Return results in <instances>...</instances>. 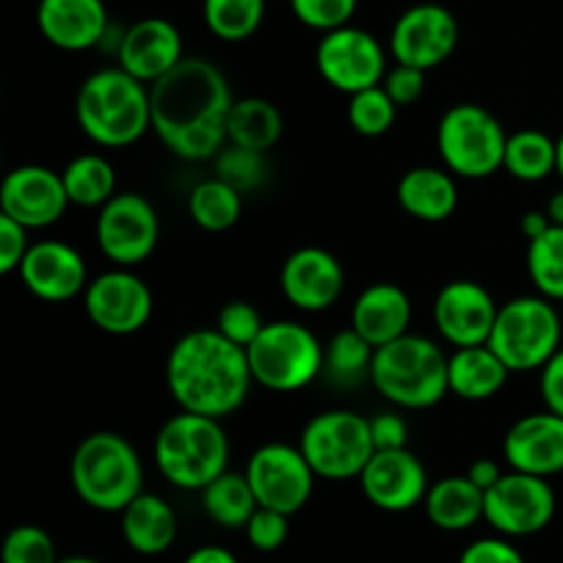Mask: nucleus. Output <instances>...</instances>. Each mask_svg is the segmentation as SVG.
I'll return each mask as SVG.
<instances>
[{
  "label": "nucleus",
  "mask_w": 563,
  "mask_h": 563,
  "mask_svg": "<svg viewBox=\"0 0 563 563\" xmlns=\"http://www.w3.org/2000/svg\"><path fill=\"white\" fill-rule=\"evenodd\" d=\"M234 104L229 80L207 58H181L152 82V130L174 157L214 159L229 143L225 119Z\"/></svg>",
  "instance_id": "obj_1"
},
{
  "label": "nucleus",
  "mask_w": 563,
  "mask_h": 563,
  "mask_svg": "<svg viewBox=\"0 0 563 563\" xmlns=\"http://www.w3.org/2000/svg\"><path fill=\"white\" fill-rule=\"evenodd\" d=\"M165 383L181 410L223 421L245 405L253 372L242 346L218 330H192L168 352Z\"/></svg>",
  "instance_id": "obj_2"
},
{
  "label": "nucleus",
  "mask_w": 563,
  "mask_h": 563,
  "mask_svg": "<svg viewBox=\"0 0 563 563\" xmlns=\"http://www.w3.org/2000/svg\"><path fill=\"white\" fill-rule=\"evenodd\" d=\"M75 115L82 135L97 146H132L152 130V86L121 66L99 69L82 80Z\"/></svg>",
  "instance_id": "obj_3"
},
{
  "label": "nucleus",
  "mask_w": 563,
  "mask_h": 563,
  "mask_svg": "<svg viewBox=\"0 0 563 563\" xmlns=\"http://www.w3.org/2000/svg\"><path fill=\"white\" fill-rule=\"evenodd\" d=\"M374 388L401 410H427L445 399L449 390V355L427 335H401L377 346L372 363Z\"/></svg>",
  "instance_id": "obj_4"
},
{
  "label": "nucleus",
  "mask_w": 563,
  "mask_h": 563,
  "mask_svg": "<svg viewBox=\"0 0 563 563\" xmlns=\"http://www.w3.org/2000/svg\"><path fill=\"white\" fill-rule=\"evenodd\" d=\"M229 434L220 418L176 412L154 438V462L168 484L179 489H203L229 471Z\"/></svg>",
  "instance_id": "obj_5"
},
{
  "label": "nucleus",
  "mask_w": 563,
  "mask_h": 563,
  "mask_svg": "<svg viewBox=\"0 0 563 563\" xmlns=\"http://www.w3.org/2000/svg\"><path fill=\"white\" fill-rule=\"evenodd\" d=\"M71 487L97 511H124L143 493V465L135 445L115 432H93L71 454Z\"/></svg>",
  "instance_id": "obj_6"
},
{
  "label": "nucleus",
  "mask_w": 563,
  "mask_h": 563,
  "mask_svg": "<svg viewBox=\"0 0 563 563\" xmlns=\"http://www.w3.org/2000/svg\"><path fill=\"white\" fill-rule=\"evenodd\" d=\"M561 317L553 300L542 295L515 297L498 308L487 344L498 352L511 374L542 372L561 350Z\"/></svg>",
  "instance_id": "obj_7"
},
{
  "label": "nucleus",
  "mask_w": 563,
  "mask_h": 563,
  "mask_svg": "<svg viewBox=\"0 0 563 563\" xmlns=\"http://www.w3.org/2000/svg\"><path fill=\"white\" fill-rule=\"evenodd\" d=\"M245 352L253 383L275 394L302 390L324 368V346L300 322H267Z\"/></svg>",
  "instance_id": "obj_8"
},
{
  "label": "nucleus",
  "mask_w": 563,
  "mask_h": 563,
  "mask_svg": "<svg viewBox=\"0 0 563 563\" xmlns=\"http://www.w3.org/2000/svg\"><path fill=\"white\" fill-rule=\"evenodd\" d=\"M504 124L487 108L473 102L454 104L438 124V148L445 168L462 179H487L504 170Z\"/></svg>",
  "instance_id": "obj_9"
},
{
  "label": "nucleus",
  "mask_w": 563,
  "mask_h": 563,
  "mask_svg": "<svg viewBox=\"0 0 563 563\" xmlns=\"http://www.w3.org/2000/svg\"><path fill=\"white\" fill-rule=\"evenodd\" d=\"M300 451L319 478L346 482L361 478L377 449L368 418L352 410H324L302 429Z\"/></svg>",
  "instance_id": "obj_10"
},
{
  "label": "nucleus",
  "mask_w": 563,
  "mask_h": 563,
  "mask_svg": "<svg viewBox=\"0 0 563 563\" xmlns=\"http://www.w3.org/2000/svg\"><path fill=\"white\" fill-rule=\"evenodd\" d=\"M159 242L157 209L141 192H115L97 214V245L115 267H135Z\"/></svg>",
  "instance_id": "obj_11"
},
{
  "label": "nucleus",
  "mask_w": 563,
  "mask_h": 563,
  "mask_svg": "<svg viewBox=\"0 0 563 563\" xmlns=\"http://www.w3.org/2000/svg\"><path fill=\"white\" fill-rule=\"evenodd\" d=\"M245 476L251 482L253 495L264 509L297 515L311 500L317 473L308 465L300 445L267 443L256 449L247 460Z\"/></svg>",
  "instance_id": "obj_12"
},
{
  "label": "nucleus",
  "mask_w": 563,
  "mask_h": 563,
  "mask_svg": "<svg viewBox=\"0 0 563 563\" xmlns=\"http://www.w3.org/2000/svg\"><path fill=\"white\" fill-rule=\"evenodd\" d=\"M555 517V489L548 478L531 473H504L484 495V520L509 539L533 537Z\"/></svg>",
  "instance_id": "obj_13"
},
{
  "label": "nucleus",
  "mask_w": 563,
  "mask_h": 563,
  "mask_svg": "<svg viewBox=\"0 0 563 563\" xmlns=\"http://www.w3.org/2000/svg\"><path fill=\"white\" fill-rule=\"evenodd\" d=\"M317 69L328 86L341 93H357L379 86L388 71V58L377 38L350 25L322 33L317 44Z\"/></svg>",
  "instance_id": "obj_14"
},
{
  "label": "nucleus",
  "mask_w": 563,
  "mask_h": 563,
  "mask_svg": "<svg viewBox=\"0 0 563 563\" xmlns=\"http://www.w3.org/2000/svg\"><path fill=\"white\" fill-rule=\"evenodd\" d=\"M82 306L102 333L132 335L152 319L154 297L130 267H115L88 280Z\"/></svg>",
  "instance_id": "obj_15"
},
{
  "label": "nucleus",
  "mask_w": 563,
  "mask_h": 563,
  "mask_svg": "<svg viewBox=\"0 0 563 563\" xmlns=\"http://www.w3.org/2000/svg\"><path fill=\"white\" fill-rule=\"evenodd\" d=\"M460 44V22L445 5L418 3L401 11L390 31V55L396 64L429 71L445 64Z\"/></svg>",
  "instance_id": "obj_16"
},
{
  "label": "nucleus",
  "mask_w": 563,
  "mask_h": 563,
  "mask_svg": "<svg viewBox=\"0 0 563 563\" xmlns=\"http://www.w3.org/2000/svg\"><path fill=\"white\" fill-rule=\"evenodd\" d=\"M69 203L64 176L44 165H20L5 174L0 187V214H9L27 231L58 223Z\"/></svg>",
  "instance_id": "obj_17"
},
{
  "label": "nucleus",
  "mask_w": 563,
  "mask_h": 563,
  "mask_svg": "<svg viewBox=\"0 0 563 563\" xmlns=\"http://www.w3.org/2000/svg\"><path fill=\"white\" fill-rule=\"evenodd\" d=\"M357 482L368 504L396 515L416 509L429 493L427 467L410 449L374 451Z\"/></svg>",
  "instance_id": "obj_18"
},
{
  "label": "nucleus",
  "mask_w": 563,
  "mask_h": 563,
  "mask_svg": "<svg viewBox=\"0 0 563 563\" xmlns=\"http://www.w3.org/2000/svg\"><path fill=\"white\" fill-rule=\"evenodd\" d=\"M432 317L438 333L460 350V346L487 344L498 319V306L482 284L460 278L438 291Z\"/></svg>",
  "instance_id": "obj_19"
},
{
  "label": "nucleus",
  "mask_w": 563,
  "mask_h": 563,
  "mask_svg": "<svg viewBox=\"0 0 563 563\" xmlns=\"http://www.w3.org/2000/svg\"><path fill=\"white\" fill-rule=\"evenodd\" d=\"M280 291L300 311H328L344 291V267L324 247H300L280 267Z\"/></svg>",
  "instance_id": "obj_20"
},
{
  "label": "nucleus",
  "mask_w": 563,
  "mask_h": 563,
  "mask_svg": "<svg viewBox=\"0 0 563 563\" xmlns=\"http://www.w3.org/2000/svg\"><path fill=\"white\" fill-rule=\"evenodd\" d=\"M115 55H119L121 69L152 86L174 66H179V60L185 58V42H181V31L170 20L143 16L135 25L126 27Z\"/></svg>",
  "instance_id": "obj_21"
},
{
  "label": "nucleus",
  "mask_w": 563,
  "mask_h": 563,
  "mask_svg": "<svg viewBox=\"0 0 563 563\" xmlns=\"http://www.w3.org/2000/svg\"><path fill=\"white\" fill-rule=\"evenodd\" d=\"M20 275L25 289L44 302H66L82 295L88 286L86 258L58 240L31 245L27 256L22 258Z\"/></svg>",
  "instance_id": "obj_22"
},
{
  "label": "nucleus",
  "mask_w": 563,
  "mask_h": 563,
  "mask_svg": "<svg viewBox=\"0 0 563 563\" xmlns=\"http://www.w3.org/2000/svg\"><path fill=\"white\" fill-rule=\"evenodd\" d=\"M36 25L53 47L82 53L102 47L110 31V14L104 0H38Z\"/></svg>",
  "instance_id": "obj_23"
},
{
  "label": "nucleus",
  "mask_w": 563,
  "mask_h": 563,
  "mask_svg": "<svg viewBox=\"0 0 563 563\" xmlns=\"http://www.w3.org/2000/svg\"><path fill=\"white\" fill-rule=\"evenodd\" d=\"M504 456L511 471L531 476L563 473V416L553 410L520 418L504 438Z\"/></svg>",
  "instance_id": "obj_24"
},
{
  "label": "nucleus",
  "mask_w": 563,
  "mask_h": 563,
  "mask_svg": "<svg viewBox=\"0 0 563 563\" xmlns=\"http://www.w3.org/2000/svg\"><path fill=\"white\" fill-rule=\"evenodd\" d=\"M410 297L396 284H372L352 306V328L372 346H385L410 330Z\"/></svg>",
  "instance_id": "obj_25"
},
{
  "label": "nucleus",
  "mask_w": 563,
  "mask_h": 563,
  "mask_svg": "<svg viewBox=\"0 0 563 563\" xmlns=\"http://www.w3.org/2000/svg\"><path fill=\"white\" fill-rule=\"evenodd\" d=\"M396 198L410 218L423 220V223H443L456 212L460 190L449 168L418 165L401 176L396 185Z\"/></svg>",
  "instance_id": "obj_26"
},
{
  "label": "nucleus",
  "mask_w": 563,
  "mask_h": 563,
  "mask_svg": "<svg viewBox=\"0 0 563 563\" xmlns=\"http://www.w3.org/2000/svg\"><path fill=\"white\" fill-rule=\"evenodd\" d=\"M179 533V520L168 500L141 493L121 511V537L135 553L159 555L170 550Z\"/></svg>",
  "instance_id": "obj_27"
},
{
  "label": "nucleus",
  "mask_w": 563,
  "mask_h": 563,
  "mask_svg": "<svg viewBox=\"0 0 563 563\" xmlns=\"http://www.w3.org/2000/svg\"><path fill=\"white\" fill-rule=\"evenodd\" d=\"M509 374V366L489 344L460 346L449 357V390L465 401H484L498 396Z\"/></svg>",
  "instance_id": "obj_28"
},
{
  "label": "nucleus",
  "mask_w": 563,
  "mask_h": 563,
  "mask_svg": "<svg viewBox=\"0 0 563 563\" xmlns=\"http://www.w3.org/2000/svg\"><path fill=\"white\" fill-rule=\"evenodd\" d=\"M484 489L465 476H445L432 484L423 500V509L432 526L440 531H467L484 520Z\"/></svg>",
  "instance_id": "obj_29"
},
{
  "label": "nucleus",
  "mask_w": 563,
  "mask_h": 563,
  "mask_svg": "<svg viewBox=\"0 0 563 563\" xmlns=\"http://www.w3.org/2000/svg\"><path fill=\"white\" fill-rule=\"evenodd\" d=\"M225 132H229V143L269 152L284 135V115L269 99L242 97L231 104Z\"/></svg>",
  "instance_id": "obj_30"
},
{
  "label": "nucleus",
  "mask_w": 563,
  "mask_h": 563,
  "mask_svg": "<svg viewBox=\"0 0 563 563\" xmlns=\"http://www.w3.org/2000/svg\"><path fill=\"white\" fill-rule=\"evenodd\" d=\"M201 504L209 520L220 528H245L256 515L258 500L245 473L225 471L201 489Z\"/></svg>",
  "instance_id": "obj_31"
},
{
  "label": "nucleus",
  "mask_w": 563,
  "mask_h": 563,
  "mask_svg": "<svg viewBox=\"0 0 563 563\" xmlns=\"http://www.w3.org/2000/svg\"><path fill=\"white\" fill-rule=\"evenodd\" d=\"M504 170L528 185L544 181L550 174H555V137L542 130L511 132L506 141Z\"/></svg>",
  "instance_id": "obj_32"
},
{
  "label": "nucleus",
  "mask_w": 563,
  "mask_h": 563,
  "mask_svg": "<svg viewBox=\"0 0 563 563\" xmlns=\"http://www.w3.org/2000/svg\"><path fill=\"white\" fill-rule=\"evenodd\" d=\"M187 212L198 229L229 231L242 214V192L212 176L192 187L190 198H187Z\"/></svg>",
  "instance_id": "obj_33"
},
{
  "label": "nucleus",
  "mask_w": 563,
  "mask_h": 563,
  "mask_svg": "<svg viewBox=\"0 0 563 563\" xmlns=\"http://www.w3.org/2000/svg\"><path fill=\"white\" fill-rule=\"evenodd\" d=\"M69 201L77 207H104L115 196V168L102 154H80L64 170Z\"/></svg>",
  "instance_id": "obj_34"
},
{
  "label": "nucleus",
  "mask_w": 563,
  "mask_h": 563,
  "mask_svg": "<svg viewBox=\"0 0 563 563\" xmlns=\"http://www.w3.org/2000/svg\"><path fill=\"white\" fill-rule=\"evenodd\" d=\"M377 346L368 344L355 328L339 330L324 346V368L322 374L335 385H357L361 379L372 377V363Z\"/></svg>",
  "instance_id": "obj_35"
},
{
  "label": "nucleus",
  "mask_w": 563,
  "mask_h": 563,
  "mask_svg": "<svg viewBox=\"0 0 563 563\" xmlns=\"http://www.w3.org/2000/svg\"><path fill=\"white\" fill-rule=\"evenodd\" d=\"M267 0H203V22L223 42H245L262 27Z\"/></svg>",
  "instance_id": "obj_36"
},
{
  "label": "nucleus",
  "mask_w": 563,
  "mask_h": 563,
  "mask_svg": "<svg viewBox=\"0 0 563 563\" xmlns=\"http://www.w3.org/2000/svg\"><path fill=\"white\" fill-rule=\"evenodd\" d=\"M528 275L548 300H563V225H550L542 236L528 242Z\"/></svg>",
  "instance_id": "obj_37"
},
{
  "label": "nucleus",
  "mask_w": 563,
  "mask_h": 563,
  "mask_svg": "<svg viewBox=\"0 0 563 563\" xmlns=\"http://www.w3.org/2000/svg\"><path fill=\"white\" fill-rule=\"evenodd\" d=\"M214 176L240 192L258 190L269 176L267 152H256V148L225 143L218 152V157H214Z\"/></svg>",
  "instance_id": "obj_38"
},
{
  "label": "nucleus",
  "mask_w": 563,
  "mask_h": 563,
  "mask_svg": "<svg viewBox=\"0 0 563 563\" xmlns=\"http://www.w3.org/2000/svg\"><path fill=\"white\" fill-rule=\"evenodd\" d=\"M396 113H399V104L388 97L383 82L352 93L350 108H346V119H350L352 130L363 137L385 135L394 126Z\"/></svg>",
  "instance_id": "obj_39"
},
{
  "label": "nucleus",
  "mask_w": 563,
  "mask_h": 563,
  "mask_svg": "<svg viewBox=\"0 0 563 563\" xmlns=\"http://www.w3.org/2000/svg\"><path fill=\"white\" fill-rule=\"evenodd\" d=\"M3 563H58L49 533L38 526H16L3 539Z\"/></svg>",
  "instance_id": "obj_40"
},
{
  "label": "nucleus",
  "mask_w": 563,
  "mask_h": 563,
  "mask_svg": "<svg viewBox=\"0 0 563 563\" xmlns=\"http://www.w3.org/2000/svg\"><path fill=\"white\" fill-rule=\"evenodd\" d=\"M289 5L300 25L319 33L350 25L357 11V0H289Z\"/></svg>",
  "instance_id": "obj_41"
},
{
  "label": "nucleus",
  "mask_w": 563,
  "mask_h": 563,
  "mask_svg": "<svg viewBox=\"0 0 563 563\" xmlns=\"http://www.w3.org/2000/svg\"><path fill=\"white\" fill-rule=\"evenodd\" d=\"M264 324L267 322H264L262 313L256 311V306H251V302H245V300H231L220 308L214 330H218L220 335H225L231 344L247 350V346L258 339V333L264 330Z\"/></svg>",
  "instance_id": "obj_42"
},
{
  "label": "nucleus",
  "mask_w": 563,
  "mask_h": 563,
  "mask_svg": "<svg viewBox=\"0 0 563 563\" xmlns=\"http://www.w3.org/2000/svg\"><path fill=\"white\" fill-rule=\"evenodd\" d=\"M245 537L251 548H256L258 553H273V550H278L289 539V515L258 506L256 515L245 526Z\"/></svg>",
  "instance_id": "obj_43"
},
{
  "label": "nucleus",
  "mask_w": 563,
  "mask_h": 563,
  "mask_svg": "<svg viewBox=\"0 0 563 563\" xmlns=\"http://www.w3.org/2000/svg\"><path fill=\"white\" fill-rule=\"evenodd\" d=\"M383 88L388 91V97L394 99L399 108L407 104H416L423 97V88H427V71L418 69V66L396 64L394 69L385 71Z\"/></svg>",
  "instance_id": "obj_44"
},
{
  "label": "nucleus",
  "mask_w": 563,
  "mask_h": 563,
  "mask_svg": "<svg viewBox=\"0 0 563 563\" xmlns=\"http://www.w3.org/2000/svg\"><path fill=\"white\" fill-rule=\"evenodd\" d=\"M27 251H31V242H27L25 225L16 223L9 214H0V273H20Z\"/></svg>",
  "instance_id": "obj_45"
},
{
  "label": "nucleus",
  "mask_w": 563,
  "mask_h": 563,
  "mask_svg": "<svg viewBox=\"0 0 563 563\" xmlns=\"http://www.w3.org/2000/svg\"><path fill=\"white\" fill-rule=\"evenodd\" d=\"M460 563H526V559H522L520 550L509 542V537H489L476 539L473 544H467V548L462 550Z\"/></svg>",
  "instance_id": "obj_46"
},
{
  "label": "nucleus",
  "mask_w": 563,
  "mask_h": 563,
  "mask_svg": "<svg viewBox=\"0 0 563 563\" xmlns=\"http://www.w3.org/2000/svg\"><path fill=\"white\" fill-rule=\"evenodd\" d=\"M368 423H372V438L377 451L407 449V421L399 412H379V416L368 418Z\"/></svg>",
  "instance_id": "obj_47"
},
{
  "label": "nucleus",
  "mask_w": 563,
  "mask_h": 563,
  "mask_svg": "<svg viewBox=\"0 0 563 563\" xmlns=\"http://www.w3.org/2000/svg\"><path fill=\"white\" fill-rule=\"evenodd\" d=\"M539 390L548 410L563 416V346L539 372Z\"/></svg>",
  "instance_id": "obj_48"
},
{
  "label": "nucleus",
  "mask_w": 563,
  "mask_h": 563,
  "mask_svg": "<svg viewBox=\"0 0 563 563\" xmlns=\"http://www.w3.org/2000/svg\"><path fill=\"white\" fill-rule=\"evenodd\" d=\"M467 478H471V482L476 484V487H482L484 493H487V489H493L495 484H498L500 478H504V471H500L498 462L478 460V462H473L471 471H467Z\"/></svg>",
  "instance_id": "obj_49"
},
{
  "label": "nucleus",
  "mask_w": 563,
  "mask_h": 563,
  "mask_svg": "<svg viewBox=\"0 0 563 563\" xmlns=\"http://www.w3.org/2000/svg\"><path fill=\"white\" fill-rule=\"evenodd\" d=\"M550 225L553 223H550L548 212H539V209H531V212H526L520 218V231L528 242L537 240V236H542Z\"/></svg>",
  "instance_id": "obj_50"
},
{
  "label": "nucleus",
  "mask_w": 563,
  "mask_h": 563,
  "mask_svg": "<svg viewBox=\"0 0 563 563\" xmlns=\"http://www.w3.org/2000/svg\"><path fill=\"white\" fill-rule=\"evenodd\" d=\"M185 563H240L234 553H229L225 548H218V544H207V548H198L187 555Z\"/></svg>",
  "instance_id": "obj_51"
},
{
  "label": "nucleus",
  "mask_w": 563,
  "mask_h": 563,
  "mask_svg": "<svg viewBox=\"0 0 563 563\" xmlns=\"http://www.w3.org/2000/svg\"><path fill=\"white\" fill-rule=\"evenodd\" d=\"M544 212H548L550 223L553 225H563V190L553 192L548 201V207H544Z\"/></svg>",
  "instance_id": "obj_52"
},
{
  "label": "nucleus",
  "mask_w": 563,
  "mask_h": 563,
  "mask_svg": "<svg viewBox=\"0 0 563 563\" xmlns=\"http://www.w3.org/2000/svg\"><path fill=\"white\" fill-rule=\"evenodd\" d=\"M555 174L563 179V132L555 137Z\"/></svg>",
  "instance_id": "obj_53"
},
{
  "label": "nucleus",
  "mask_w": 563,
  "mask_h": 563,
  "mask_svg": "<svg viewBox=\"0 0 563 563\" xmlns=\"http://www.w3.org/2000/svg\"><path fill=\"white\" fill-rule=\"evenodd\" d=\"M58 563H99V561L88 559V555H69V559H60Z\"/></svg>",
  "instance_id": "obj_54"
}]
</instances>
